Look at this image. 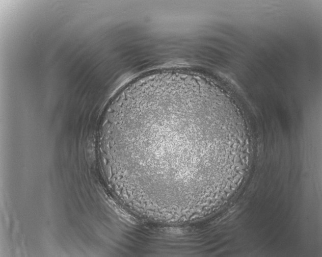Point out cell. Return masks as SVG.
Wrapping results in <instances>:
<instances>
[{
  "instance_id": "cell-1",
  "label": "cell",
  "mask_w": 322,
  "mask_h": 257,
  "mask_svg": "<svg viewBox=\"0 0 322 257\" xmlns=\"http://www.w3.org/2000/svg\"><path fill=\"white\" fill-rule=\"evenodd\" d=\"M205 109L189 96L168 93L122 111L119 135L135 185L182 191L188 197L199 194L205 149L193 126Z\"/></svg>"
}]
</instances>
